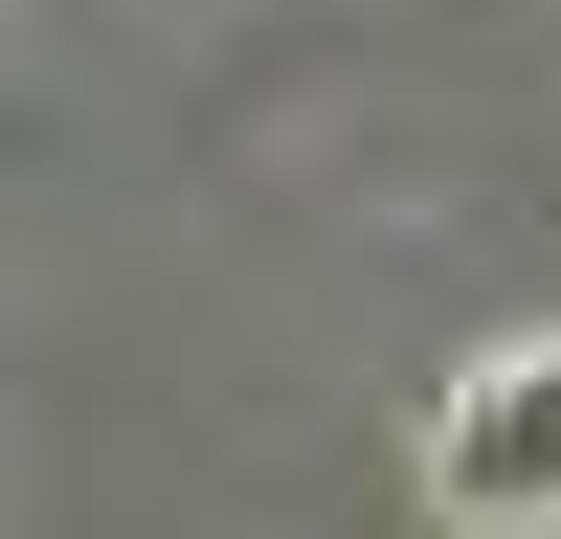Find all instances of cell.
Instances as JSON below:
<instances>
[{"label": "cell", "instance_id": "6da1fadb", "mask_svg": "<svg viewBox=\"0 0 561 539\" xmlns=\"http://www.w3.org/2000/svg\"><path fill=\"white\" fill-rule=\"evenodd\" d=\"M427 517L449 539H561V337H494L427 404Z\"/></svg>", "mask_w": 561, "mask_h": 539}]
</instances>
